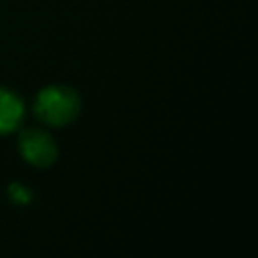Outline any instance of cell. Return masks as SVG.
<instances>
[{
  "label": "cell",
  "instance_id": "obj_1",
  "mask_svg": "<svg viewBox=\"0 0 258 258\" xmlns=\"http://www.w3.org/2000/svg\"><path fill=\"white\" fill-rule=\"evenodd\" d=\"M81 109L79 95L69 87H46L40 91L34 111L48 125H64L77 117Z\"/></svg>",
  "mask_w": 258,
  "mask_h": 258
},
{
  "label": "cell",
  "instance_id": "obj_2",
  "mask_svg": "<svg viewBox=\"0 0 258 258\" xmlns=\"http://www.w3.org/2000/svg\"><path fill=\"white\" fill-rule=\"evenodd\" d=\"M18 145L24 159L32 165L46 167L52 165L56 159V145L52 137L42 129H24L18 137Z\"/></svg>",
  "mask_w": 258,
  "mask_h": 258
},
{
  "label": "cell",
  "instance_id": "obj_4",
  "mask_svg": "<svg viewBox=\"0 0 258 258\" xmlns=\"http://www.w3.org/2000/svg\"><path fill=\"white\" fill-rule=\"evenodd\" d=\"M10 194H12V198L16 200V202H30V191L28 189H24L20 183H12L10 185Z\"/></svg>",
  "mask_w": 258,
  "mask_h": 258
},
{
  "label": "cell",
  "instance_id": "obj_3",
  "mask_svg": "<svg viewBox=\"0 0 258 258\" xmlns=\"http://www.w3.org/2000/svg\"><path fill=\"white\" fill-rule=\"evenodd\" d=\"M22 113H24L22 101L14 93L0 87V135L16 129V125L22 119Z\"/></svg>",
  "mask_w": 258,
  "mask_h": 258
}]
</instances>
